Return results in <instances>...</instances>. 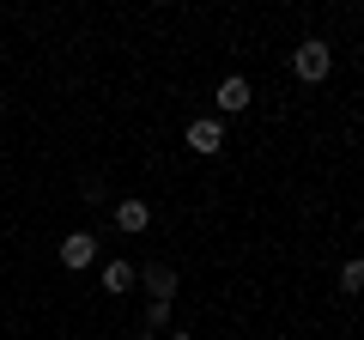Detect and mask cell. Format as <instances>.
Segmentation results:
<instances>
[{
	"label": "cell",
	"mask_w": 364,
	"mask_h": 340,
	"mask_svg": "<svg viewBox=\"0 0 364 340\" xmlns=\"http://www.w3.org/2000/svg\"><path fill=\"white\" fill-rule=\"evenodd\" d=\"M249 104H255V85H249L243 73H225L219 85H213V110H219V122L225 116H243Z\"/></svg>",
	"instance_id": "277c9868"
},
{
	"label": "cell",
	"mask_w": 364,
	"mask_h": 340,
	"mask_svg": "<svg viewBox=\"0 0 364 340\" xmlns=\"http://www.w3.org/2000/svg\"><path fill=\"white\" fill-rule=\"evenodd\" d=\"M164 340H195V334H188V328H170V334Z\"/></svg>",
	"instance_id": "8fae6325"
},
{
	"label": "cell",
	"mask_w": 364,
	"mask_h": 340,
	"mask_svg": "<svg viewBox=\"0 0 364 340\" xmlns=\"http://www.w3.org/2000/svg\"><path fill=\"white\" fill-rule=\"evenodd\" d=\"M134 286L146 292V304H176L182 274H176L170 262H146V267H134Z\"/></svg>",
	"instance_id": "7a4b0ae2"
},
{
	"label": "cell",
	"mask_w": 364,
	"mask_h": 340,
	"mask_svg": "<svg viewBox=\"0 0 364 340\" xmlns=\"http://www.w3.org/2000/svg\"><path fill=\"white\" fill-rule=\"evenodd\" d=\"M170 328H176V322H170V304H146V334H158V340H164Z\"/></svg>",
	"instance_id": "ba28073f"
},
{
	"label": "cell",
	"mask_w": 364,
	"mask_h": 340,
	"mask_svg": "<svg viewBox=\"0 0 364 340\" xmlns=\"http://www.w3.org/2000/svg\"><path fill=\"white\" fill-rule=\"evenodd\" d=\"M291 73H298L304 85H322V79L334 73V49H328V37H304L298 49H291Z\"/></svg>",
	"instance_id": "6da1fadb"
},
{
	"label": "cell",
	"mask_w": 364,
	"mask_h": 340,
	"mask_svg": "<svg viewBox=\"0 0 364 340\" xmlns=\"http://www.w3.org/2000/svg\"><path fill=\"white\" fill-rule=\"evenodd\" d=\"M134 340H158V334H134Z\"/></svg>",
	"instance_id": "7c38bea8"
},
{
	"label": "cell",
	"mask_w": 364,
	"mask_h": 340,
	"mask_svg": "<svg viewBox=\"0 0 364 340\" xmlns=\"http://www.w3.org/2000/svg\"><path fill=\"white\" fill-rule=\"evenodd\" d=\"M55 255H61V267H73V274H85V267H97V255H104V243H97V231H67Z\"/></svg>",
	"instance_id": "5b68a950"
},
{
	"label": "cell",
	"mask_w": 364,
	"mask_h": 340,
	"mask_svg": "<svg viewBox=\"0 0 364 340\" xmlns=\"http://www.w3.org/2000/svg\"><path fill=\"white\" fill-rule=\"evenodd\" d=\"M182 146H188L195 158H219L225 152V122L219 116H195L188 128H182Z\"/></svg>",
	"instance_id": "3957f363"
},
{
	"label": "cell",
	"mask_w": 364,
	"mask_h": 340,
	"mask_svg": "<svg viewBox=\"0 0 364 340\" xmlns=\"http://www.w3.org/2000/svg\"><path fill=\"white\" fill-rule=\"evenodd\" d=\"M109 219H116V231H122V237H146V231H152V201L122 195L116 207H109Z\"/></svg>",
	"instance_id": "8992f818"
},
{
	"label": "cell",
	"mask_w": 364,
	"mask_h": 340,
	"mask_svg": "<svg viewBox=\"0 0 364 340\" xmlns=\"http://www.w3.org/2000/svg\"><path fill=\"white\" fill-rule=\"evenodd\" d=\"M104 201H109V183L104 176H85V207H104Z\"/></svg>",
	"instance_id": "30bf717a"
},
{
	"label": "cell",
	"mask_w": 364,
	"mask_h": 340,
	"mask_svg": "<svg viewBox=\"0 0 364 340\" xmlns=\"http://www.w3.org/2000/svg\"><path fill=\"white\" fill-rule=\"evenodd\" d=\"M104 292H134V262H128V255L104 262Z\"/></svg>",
	"instance_id": "52a82bcc"
},
{
	"label": "cell",
	"mask_w": 364,
	"mask_h": 340,
	"mask_svg": "<svg viewBox=\"0 0 364 340\" xmlns=\"http://www.w3.org/2000/svg\"><path fill=\"white\" fill-rule=\"evenodd\" d=\"M340 292H346V298H358V292H364V262H346V267H340Z\"/></svg>",
	"instance_id": "9c48e42d"
}]
</instances>
